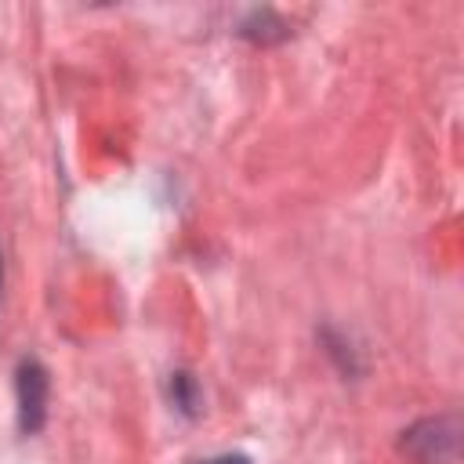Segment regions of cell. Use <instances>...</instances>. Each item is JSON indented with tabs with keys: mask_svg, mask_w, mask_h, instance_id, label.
Masks as SVG:
<instances>
[{
	"mask_svg": "<svg viewBox=\"0 0 464 464\" xmlns=\"http://www.w3.org/2000/svg\"><path fill=\"white\" fill-rule=\"evenodd\" d=\"M44 402H47V373L40 370V362H22V370H18V413H22L25 431L40 428Z\"/></svg>",
	"mask_w": 464,
	"mask_h": 464,
	"instance_id": "7a4b0ae2",
	"label": "cell"
},
{
	"mask_svg": "<svg viewBox=\"0 0 464 464\" xmlns=\"http://www.w3.org/2000/svg\"><path fill=\"white\" fill-rule=\"evenodd\" d=\"M406 446H410L417 464H453L457 428L450 420H424L406 435Z\"/></svg>",
	"mask_w": 464,
	"mask_h": 464,
	"instance_id": "6da1fadb",
	"label": "cell"
}]
</instances>
